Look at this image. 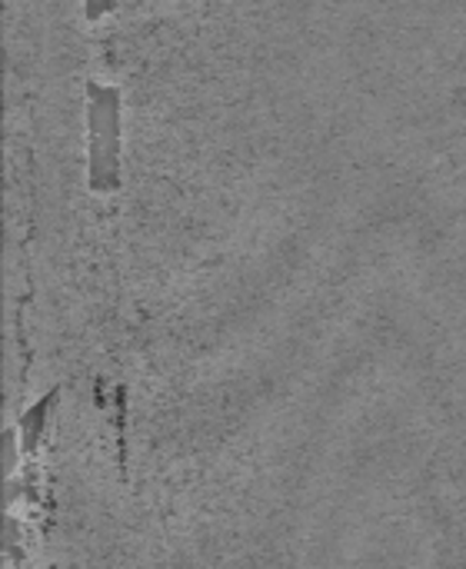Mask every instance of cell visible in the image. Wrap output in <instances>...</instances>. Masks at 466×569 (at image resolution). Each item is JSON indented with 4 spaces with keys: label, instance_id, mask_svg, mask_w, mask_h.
Instances as JSON below:
<instances>
[{
    "label": "cell",
    "instance_id": "obj_1",
    "mask_svg": "<svg viewBox=\"0 0 466 569\" xmlns=\"http://www.w3.org/2000/svg\"><path fill=\"white\" fill-rule=\"evenodd\" d=\"M90 183L117 187V90L90 83Z\"/></svg>",
    "mask_w": 466,
    "mask_h": 569
},
{
    "label": "cell",
    "instance_id": "obj_2",
    "mask_svg": "<svg viewBox=\"0 0 466 569\" xmlns=\"http://www.w3.org/2000/svg\"><path fill=\"white\" fill-rule=\"evenodd\" d=\"M107 7H113V0H87V13L90 17H100Z\"/></svg>",
    "mask_w": 466,
    "mask_h": 569
}]
</instances>
